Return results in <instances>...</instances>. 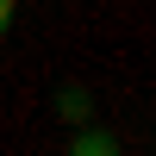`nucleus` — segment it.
Listing matches in <instances>:
<instances>
[{"mask_svg": "<svg viewBox=\"0 0 156 156\" xmlns=\"http://www.w3.org/2000/svg\"><path fill=\"white\" fill-rule=\"evenodd\" d=\"M6 25H12V0H0V31H6Z\"/></svg>", "mask_w": 156, "mask_h": 156, "instance_id": "f257e3e1", "label": "nucleus"}]
</instances>
